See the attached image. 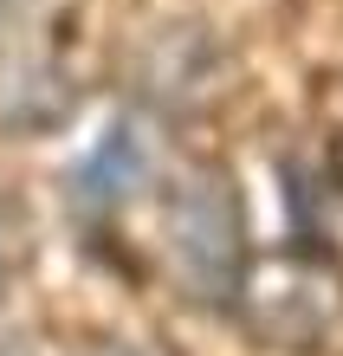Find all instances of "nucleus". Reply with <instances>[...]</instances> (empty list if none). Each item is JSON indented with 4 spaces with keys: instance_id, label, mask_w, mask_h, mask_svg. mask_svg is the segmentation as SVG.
Instances as JSON below:
<instances>
[{
    "instance_id": "obj_4",
    "label": "nucleus",
    "mask_w": 343,
    "mask_h": 356,
    "mask_svg": "<svg viewBox=\"0 0 343 356\" xmlns=\"http://www.w3.org/2000/svg\"><path fill=\"white\" fill-rule=\"evenodd\" d=\"M143 169H149V156H143L136 130H117V136H104L97 149H91V162L78 169V188H84L91 201H123V195L143 181Z\"/></svg>"
},
{
    "instance_id": "obj_3",
    "label": "nucleus",
    "mask_w": 343,
    "mask_h": 356,
    "mask_svg": "<svg viewBox=\"0 0 343 356\" xmlns=\"http://www.w3.org/2000/svg\"><path fill=\"white\" fill-rule=\"evenodd\" d=\"M72 111V78L52 52L0 39V130H46Z\"/></svg>"
},
{
    "instance_id": "obj_2",
    "label": "nucleus",
    "mask_w": 343,
    "mask_h": 356,
    "mask_svg": "<svg viewBox=\"0 0 343 356\" xmlns=\"http://www.w3.org/2000/svg\"><path fill=\"white\" fill-rule=\"evenodd\" d=\"M221 72L227 58L214 46V33L201 26H162L149 33L136 46V65H130V85L143 104H156V111H195L221 91Z\"/></svg>"
},
{
    "instance_id": "obj_5",
    "label": "nucleus",
    "mask_w": 343,
    "mask_h": 356,
    "mask_svg": "<svg viewBox=\"0 0 343 356\" xmlns=\"http://www.w3.org/2000/svg\"><path fill=\"white\" fill-rule=\"evenodd\" d=\"M19 7H26V0H0V26H7V19H13Z\"/></svg>"
},
{
    "instance_id": "obj_1",
    "label": "nucleus",
    "mask_w": 343,
    "mask_h": 356,
    "mask_svg": "<svg viewBox=\"0 0 343 356\" xmlns=\"http://www.w3.org/2000/svg\"><path fill=\"white\" fill-rule=\"evenodd\" d=\"M162 227H168V253H175L182 279L201 285V298H221V291L240 279V266H246V234H240L233 181H227L221 169H188V175L168 181Z\"/></svg>"
}]
</instances>
